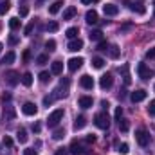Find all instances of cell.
Instances as JSON below:
<instances>
[{
	"instance_id": "cell-1",
	"label": "cell",
	"mask_w": 155,
	"mask_h": 155,
	"mask_svg": "<svg viewBox=\"0 0 155 155\" xmlns=\"http://www.w3.org/2000/svg\"><path fill=\"white\" fill-rule=\"evenodd\" d=\"M61 119H63V110L58 108V110H54L51 116L47 117V126H49V128H56V126L60 124Z\"/></svg>"
},
{
	"instance_id": "cell-7",
	"label": "cell",
	"mask_w": 155,
	"mask_h": 155,
	"mask_svg": "<svg viewBox=\"0 0 155 155\" xmlns=\"http://www.w3.org/2000/svg\"><path fill=\"white\" fill-rule=\"evenodd\" d=\"M22 112H24L25 116H36V112H38V107H36L35 103L27 101V103H24V107H22Z\"/></svg>"
},
{
	"instance_id": "cell-45",
	"label": "cell",
	"mask_w": 155,
	"mask_h": 155,
	"mask_svg": "<svg viewBox=\"0 0 155 155\" xmlns=\"http://www.w3.org/2000/svg\"><path fill=\"white\" fill-rule=\"evenodd\" d=\"M52 101H54V97H52V96H47V97H43V105H45V107L52 105Z\"/></svg>"
},
{
	"instance_id": "cell-54",
	"label": "cell",
	"mask_w": 155,
	"mask_h": 155,
	"mask_svg": "<svg viewBox=\"0 0 155 155\" xmlns=\"http://www.w3.org/2000/svg\"><path fill=\"white\" fill-rule=\"evenodd\" d=\"M101 107H103L105 110H108V107H110V103H108V101H101Z\"/></svg>"
},
{
	"instance_id": "cell-17",
	"label": "cell",
	"mask_w": 155,
	"mask_h": 155,
	"mask_svg": "<svg viewBox=\"0 0 155 155\" xmlns=\"http://www.w3.org/2000/svg\"><path fill=\"white\" fill-rule=\"evenodd\" d=\"M87 126V117L85 116H78L76 119H74V130H81V128H85Z\"/></svg>"
},
{
	"instance_id": "cell-28",
	"label": "cell",
	"mask_w": 155,
	"mask_h": 155,
	"mask_svg": "<svg viewBox=\"0 0 155 155\" xmlns=\"http://www.w3.org/2000/svg\"><path fill=\"white\" fill-rule=\"evenodd\" d=\"M22 83H24L25 87H31V85H33V74H31V72H25V74L22 76Z\"/></svg>"
},
{
	"instance_id": "cell-5",
	"label": "cell",
	"mask_w": 155,
	"mask_h": 155,
	"mask_svg": "<svg viewBox=\"0 0 155 155\" xmlns=\"http://www.w3.org/2000/svg\"><path fill=\"white\" fill-rule=\"evenodd\" d=\"M18 81H20V76H18L16 71H7V72H5V83H7L9 87L18 85Z\"/></svg>"
},
{
	"instance_id": "cell-35",
	"label": "cell",
	"mask_w": 155,
	"mask_h": 155,
	"mask_svg": "<svg viewBox=\"0 0 155 155\" xmlns=\"http://www.w3.org/2000/svg\"><path fill=\"white\" fill-rule=\"evenodd\" d=\"M40 81H41V83H47V81H49V79H51V72H45V71H43V72H40Z\"/></svg>"
},
{
	"instance_id": "cell-9",
	"label": "cell",
	"mask_w": 155,
	"mask_h": 155,
	"mask_svg": "<svg viewBox=\"0 0 155 155\" xmlns=\"http://www.w3.org/2000/svg\"><path fill=\"white\" fill-rule=\"evenodd\" d=\"M79 85H81L83 88H87V90H92V88H94V78L88 76V74H85V76H81V79H79Z\"/></svg>"
},
{
	"instance_id": "cell-19",
	"label": "cell",
	"mask_w": 155,
	"mask_h": 155,
	"mask_svg": "<svg viewBox=\"0 0 155 155\" xmlns=\"http://www.w3.org/2000/svg\"><path fill=\"white\" fill-rule=\"evenodd\" d=\"M4 117H5V121H13V119L16 117L15 108H13V107H5V108H4Z\"/></svg>"
},
{
	"instance_id": "cell-26",
	"label": "cell",
	"mask_w": 155,
	"mask_h": 155,
	"mask_svg": "<svg viewBox=\"0 0 155 155\" xmlns=\"http://www.w3.org/2000/svg\"><path fill=\"white\" fill-rule=\"evenodd\" d=\"M119 130L121 132H128L130 130V121L128 119H119Z\"/></svg>"
},
{
	"instance_id": "cell-13",
	"label": "cell",
	"mask_w": 155,
	"mask_h": 155,
	"mask_svg": "<svg viewBox=\"0 0 155 155\" xmlns=\"http://www.w3.org/2000/svg\"><path fill=\"white\" fill-rule=\"evenodd\" d=\"M103 11H105L107 16H116L117 13H119V7H117L116 4H107V5H103Z\"/></svg>"
},
{
	"instance_id": "cell-55",
	"label": "cell",
	"mask_w": 155,
	"mask_h": 155,
	"mask_svg": "<svg viewBox=\"0 0 155 155\" xmlns=\"http://www.w3.org/2000/svg\"><path fill=\"white\" fill-rule=\"evenodd\" d=\"M81 2H83V4H92L94 0H81Z\"/></svg>"
},
{
	"instance_id": "cell-12",
	"label": "cell",
	"mask_w": 155,
	"mask_h": 155,
	"mask_svg": "<svg viewBox=\"0 0 155 155\" xmlns=\"http://www.w3.org/2000/svg\"><path fill=\"white\" fill-rule=\"evenodd\" d=\"M130 99L134 101V103H141V101H144L146 99V90H135V92H132V96H130Z\"/></svg>"
},
{
	"instance_id": "cell-46",
	"label": "cell",
	"mask_w": 155,
	"mask_h": 155,
	"mask_svg": "<svg viewBox=\"0 0 155 155\" xmlns=\"http://www.w3.org/2000/svg\"><path fill=\"white\" fill-rule=\"evenodd\" d=\"M114 116H116L117 121L121 119V116H123V107H117V108H116V112H114Z\"/></svg>"
},
{
	"instance_id": "cell-16",
	"label": "cell",
	"mask_w": 155,
	"mask_h": 155,
	"mask_svg": "<svg viewBox=\"0 0 155 155\" xmlns=\"http://www.w3.org/2000/svg\"><path fill=\"white\" fill-rule=\"evenodd\" d=\"M83 49V41L79 38H76V40H71V43H69V51L71 52H78V51H81Z\"/></svg>"
},
{
	"instance_id": "cell-2",
	"label": "cell",
	"mask_w": 155,
	"mask_h": 155,
	"mask_svg": "<svg viewBox=\"0 0 155 155\" xmlns=\"http://www.w3.org/2000/svg\"><path fill=\"white\" fill-rule=\"evenodd\" d=\"M94 124L97 126V128H101V130H108V126H110V119H108V116L107 114H96V117H94Z\"/></svg>"
},
{
	"instance_id": "cell-23",
	"label": "cell",
	"mask_w": 155,
	"mask_h": 155,
	"mask_svg": "<svg viewBox=\"0 0 155 155\" xmlns=\"http://www.w3.org/2000/svg\"><path fill=\"white\" fill-rule=\"evenodd\" d=\"M65 35H67V38H71V40H76V38H78V35H79V29H78V27H69Z\"/></svg>"
},
{
	"instance_id": "cell-14",
	"label": "cell",
	"mask_w": 155,
	"mask_h": 155,
	"mask_svg": "<svg viewBox=\"0 0 155 155\" xmlns=\"http://www.w3.org/2000/svg\"><path fill=\"white\" fill-rule=\"evenodd\" d=\"M85 22H87L88 25H94V24H97V13H96L94 9L87 11V15H85Z\"/></svg>"
},
{
	"instance_id": "cell-31",
	"label": "cell",
	"mask_w": 155,
	"mask_h": 155,
	"mask_svg": "<svg viewBox=\"0 0 155 155\" xmlns=\"http://www.w3.org/2000/svg\"><path fill=\"white\" fill-rule=\"evenodd\" d=\"M103 65H105L103 58H92V67L94 69H103Z\"/></svg>"
},
{
	"instance_id": "cell-52",
	"label": "cell",
	"mask_w": 155,
	"mask_h": 155,
	"mask_svg": "<svg viewBox=\"0 0 155 155\" xmlns=\"http://www.w3.org/2000/svg\"><path fill=\"white\" fill-rule=\"evenodd\" d=\"M146 58H155V47H153V49H150V51L146 52Z\"/></svg>"
},
{
	"instance_id": "cell-50",
	"label": "cell",
	"mask_w": 155,
	"mask_h": 155,
	"mask_svg": "<svg viewBox=\"0 0 155 155\" xmlns=\"http://www.w3.org/2000/svg\"><path fill=\"white\" fill-rule=\"evenodd\" d=\"M54 155H67V148H58Z\"/></svg>"
},
{
	"instance_id": "cell-41",
	"label": "cell",
	"mask_w": 155,
	"mask_h": 155,
	"mask_svg": "<svg viewBox=\"0 0 155 155\" xmlns=\"http://www.w3.org/2000/svg\"><path fill=\"white\" fill-rule=\"evenodd\" d=\"M148 114L152 117H155V99H152L150 101V107H148Z\"/></svg>"
},
{
	"instance_id": "cell-24",
	"label": "cell",
	"mask_w": 155,
	"mask_h": 155,
	"mask_svg": "<svg viewBox=\"0 0 155 155\" xmlns=\"http://www.w3.org/2000/svg\"><path fill=\"white\" fill-rule=\"evenodd\" d=\"M15 58H16V54L13 52V51H9L5 56H4V60H2V63H5V65H9V63H13L15 61Z\"/></svg>"
},
{
	"instance_id": "cell-27",
	"label": "cell",
	"mask_w": 155,
	"mask_h": 155,
	"mask_svg": "<svg viewBox=\"0 0 155 155\" xmlns=\"http://www.w3.org/2000/svg\"><path fill=\"white\" fill-rule=\"evenodd\" d=\"M63 137H65V130H63V128L54 130V134H52V139H54V141H61Z\"/></svg>"
},
{
	"instance_id": "cell-20",
	"label": "cell",
	"mask_w": 155,
	"mask_h": 155,
	"mask_svg": "<svg viewBox=\"0 0 155 155\" xmlns=\"http://www.w3.org/2000/svg\"><path fill=\"white\" fill-rule=\"evenodd\" d=\"M76 13H78L76 7H72V5H71V7H67V9L63 11V20H71L72 16H76Z\"/></svg>"
},
{
	"instance_id": "cell-43",
	"label": "cell",
	"mask_w": 155,
	"mask_h": 155,
	"mask_svg": "<svg viewBox=\"0 0 155 155\" xmlns=\"http://www.w3.org/2000/svg\"><path fill=\"white\" fill-rule=\"evenodd\" d=\"M7 43H9V45H16V43H18V36H15V35H9Z\"/></svg>"
},
{
	"instance_id": "cell-18",
	"label": "cell",
	"mask_w": 155,
	"mask_h": 155,
	"mask_svg": "<svg viewBox=\"0 0 155 155\" xmlns=\"http://www.w3.org/2000/svg\"><path fill=\"white\" fill-rule=\"evenodd\" d=\"M63 72V63L61 61H52L51 65V74H61Z\"/></svg>"
},
{
	"instance_id": "cell-3",
	"label": "cell",
	"mask_w": 155,
	"mask_h": 155,
	"mask_svg": "<svg viewBox=\"0 0 155 155\" xmlns=\"http://www.w3.org/2000/svg\"><path fill=\"white\" fill-rule=\"evenodd\" d=\"M69 150H71L72 155H88V150L83 148L81 143H78V141H72V143H71V148H69Z\"/></svg>"
},
{
	"instance_id": "cell-36",
	"label": "cell",
	"mask_w": 155,
	"mask_h": 155,
	"mask_svg": "<svg viewBox=\"0 0 155 155\" xmlns=\"http://www.w3.org/2000/svg\"><path fill=\"white\" fill-rule=\"evenodd\" d=\"M36 61H38V65H45L49 61V56L47 54H40L38 58H36Z\"/></svg>"
},
{
	"instance_id": "cell-40",
	"label": "cell",
	"mask_w": 155,
	"mask_h": 155,
	"mask_svg": "<svg viewBox=\"0 0 155 155\" xmlns=\"http://www.w3.org/2000/svg\"><path fill=\"white\" fill-rule=\"evenodd\" d=\"M123 72H124V85H130V76H128V65H123Z\"/></svg>"
},
{
	"instance_id": "cell-22",
	"label": "cell",
	"mask_w": 155,
	"mask_h": 155,
	"mask_svg": "<svg viewBox=\"0 0 155 155\" xmlns=\"http://www.w3.org/2000/svg\"><path fill=\"white\" fill-rule=\"evenodd\" d=\"M61 5H63V2H61V0H58V2H54V4H51L49 13H51V15H56V13L61 9Z\"/></svg>"
},
{
	"instance_id": "cell-4",
	"label": "cell",
	"mask_w": 155,
	"mask_h": 155,
	"mask_svg": "<svg viewBox=\"0 0 155 155\" xmlns=\"http://www.w3.org/2000/svg\"><path fill=\"white\" fill-rule=\"evenodd\" d=\"M135 141H137L141 146H146V144L150 143V135H148V132H146V130H137V132H135Z\"/></svg>"
},
{
	"instance_id": "cell-32",
	"label": "cell",
	"mask_w": 155,
	"mask_h": 155,
	"mask_svg": "<svg viewBox=\"0 0 155 155\" xmlns=\"http://www.w3.org/2000/svg\"><path fill=\"white\" fill-rule=\"evenodd\" d=\"M58 29H60V24H58V22H54V20H52V22H49V24H47V31L56 33Z\"/></svg>"
},
{
	"instance_id": "cell-47",
	"label": "cell",
	"mask_w": 155,
	"mask_h": 155,
	"mask_svg": "<svg viewBox=\"0 0 155 155\" xmlns=\"http://www.w3.org/2000/svg\"><path fill=\"white\" fill-rule=\"evenodd\" d=\"M85 143H88V144H90V143H96V135H94V134L87 135V137H85Z\"/></svg>"
},
{
	"instance_id": "cell-29",
	"label": "cell",
	"mask_w": 155,
	"mask_h": 155,
	"mask_svg": "<svg viewBox=\"0 0 155 155\" xmlns=\"http://www.w3.org/2000/svg\"><path fill=\"white\" fill-rule=\"evenodd\" d=\"M90 40H92V41H101V40H103V33H101L99 29L92 31V33H90Z\"/></svg>"
},
{
	"instance_id": "cell-53",
	"label": "cell",
	"mask_w": 155,
	"mask_h": 155,
	"mask_svg": "<svg viewBox=\"0 0 155 155\" xmlns=\"http://www.w3.org/2000/svg\"><path fill=\"white\" fill-rule=\"evenodd\" d=\"M11 99V94H2V101L5 103V101H9Z\"/></svg>"
},
{
	"instance_id": "cell-8",
	"label": "cell",
	"mask_w": 155,
	"mask_h": 155,
	"mask_svg": "<svg viewBox=\"0 0 155 155\" xmlns=\"http://www.w3.org/2000/svg\"><path fill=\"white\" fill-rule=\"evenodd\" d=\"M112 85H114V78H112V74H105V76H101V79H99V87H101L103 90H108Z\"/></svg>"
},
{
	"instance_id": "cell-11",
	"label": "cell",
	"mask_w": 155,
	"mask_h": 155,
	"mask_svg": "<svg viewBox=\"0 0 155 155\" xmlns=\"http://www.w3.org/2000/svg\"><path fill=\"white\" fill-rule=\"evenodd\" d=\"M126 4H128L130 11H134V13H137V15H144V13H146V7L141 5V4H135V2H130V0H126Z\"/></svg>"
},
{
	"instance_id": "cell-21",
	"label": "cell",
	"mask_w": 155,
	"mask_h": 155,
	"mask_svg": "<svg viewBox=\"0 0 155 155\" xmlns=\"http://www.w3.org/2000/svg\"><path fill=\"white\" fill-rule=\"evenodd\" d=\"M16 139H18V143H27V139H29V135H27V132L24 130V128H20L18 132H16Z\"/></svg>"
},
{
	"instance_id": "cell-30",
	"label": "cell",
	"mask_w": 155,
	"mask_h": 155,
	"mask_svg": "<svg viewBox=\"0 0 155 155\" xmlns=\"http://www.w3.org/2000/svg\"><path fill=\"white\" fill-rule=\"evenodd\" d=\"M119 52H121V51H119L117 45H110V47H108V54H110V58H114V60L119 58Z\"/></svg>"
},
{
	"instance_id": "cell-48",
	"label": "cell",
	"mask_w": 155,
	"mask_h": 155,
	"mask_svg": "<svg viewBox=\"0 0 155 155\" xmlns=\"http://www.w3.org/2000/svg\"><path fill=\"white\" fill-rule=\"evenodd\" d=\"M24 155H38V153H36V150H33V148H27V150H24Z\"/></svg>"
},
{
	"instance_id": "cell-10",
	"label": "cell",
	"mask_w": 155,
	"mask_h": 155,
	"mask_svg": "<svg viewBox=\"0 0 155 155\" xmlns=\"http://www.w3.org/2000/svg\"><path fill=\"white\" fill-rule=\"evenodd\" d=\"M81 65H83V58H71L69 63H67L71 72H76L78 69H81Z\"/></svg>"
},
{
	"instance_id": "cell-34",
	"label": "cell",
	"mask_w": 155,
	"mask_h": 155,
	"mask_svg": "<svg viewBox=\"0 0 155 155\" xmlns=\"http://www.w3.org/2000/svg\"><path fill=\"white\" fill-rule=\"evenodd\" d=\"M45 49H47L49 52L56 51V41H54V40H47V41H45Z\"/></svg>"
},
{
	"instance_id": "cell-39",
	"label": "cell",
	"mask_w": 155,
	"mask_h": 155,
	"mask_svg": "<svg viewBox=\"0 0 155 155\" xmlns=\"http://www.w3.org/2000/svg\"><path fill=\"white\" fill-rule=\"evenodd\" d=\"M108 47H110V45H108L105 40H101V41L97 43V51H108Z\"/></svg>"
},
{
	"instance_id": "cell-33",
	"label": "cell",
	"mask_w": 155,
	"mask_h": 155,
	"mask_svg": "<svg viewBox=\"0 0 155 155\" xmlns=\"http://www.w3.org/2000/svg\"><path fill=\"white\" fill-rule=\"evenodd\" d=\"M11 9V4L5 0V2H0V15H5L7 11Z\"/></svg>"
},
{
	"instance_id": "cell-49",
	"label": "cell",
	"mask_w": 155,
	"mask_h": 155,
	"mask_svg": "<svg viewBox=\"0 0 155 155\" xmlns=\"http://www.w3.org/2000/svg\"><path fill=\"white\" fill-rule=\"evenodd\" d=\"M29 58H31V52H29V49H25L24 51V61H29Z\"/></svg>"
},
{
	"instance_id": "cell-42",
	"label": "cell",
	"mask_w": 155,
	"mask_h": 155,
	"mask_svg": "<svg viewBox=\"0 0 155 155\" xmlns=\"http://www.w3.org/2000/svg\"><path fill=\"white\" fill-rule=\"evenodd\" d=\"M2 143H4V146H7V148L13 146V139H11L9 135H4V141H2Z\"/></svg>"
},
{
	"instance_id": "cell-44",
	"label": "cell",
	"mask_w": 155,
	"mask_h": 155,
	"mask_svg": "<svg viewBox=\"0 0 155 155\" xmlns=\"http://www.w3.org/2000/svg\"><path fill=\"white\" fill-rule=\"evenodd\" d=\"M29 15V7L27 5H22L20 7V16H27Z\"/></svg>"
},
{
	"instance_id": "cell-25",
	"label": "cell",
	"mask_w": 155,
	"mask_h": 155,
	"mask_svg": "<svg viewBox=\"0 0 155 155\" xmlns=\"http://www.w3.org/2000/svg\"><path fill=\"white\" fill-rule=\"evenodd\" d=\"M9 27H11L13 31H16V29H20V27H22V22L15 16V18H11V20H9Z\"/></svg>"
},
{
	"instance_id": "cell-6",
	"label": "cell",
	"mask_w": 155,
	"mask_h": 155,
	"mask_svg": "<svg viewBox=\"0 0 155 155\" xmlns=\"http://www.w3.org/2000/svg\"><path fill=\"white\" fill-rule=\"evenodd\" d=\"M137 74H139L141 79H150V78H152V71L148 69L146 63H139V65H137Z\"/></svg>"
},
{
	"instance_id": "cell-56",
	"label": "cell",
	"mask_w": 155,
	"mask_h": 155,
	"mask_svg": "<svg viewBox=\"0 0 155 155\" xmlns=\"http://www.w3.org/2000/svg\"><path fill=\"white\" fill-rule=\"evenodd\" d=\"M2 49H4V45H2V43H0V52H2Z\"/></svg>"
},
{
	"instance_id": "cell-15",
	"label": "cell",
	"mask_w": 155,
	"mask_h": 155,
	"mask_svg": "<svg viewBox=\"0 0 155 155\" xmlns=\"http://www.w3.org/2000/svg\"><path fill=\"white\" fill-rule=\"evenodd\" d=\"M78 105H79L81 108H90V107L94 105V101H92L90 96H81V97L78 99Z\"/></svg>"
},
{
	"instance_id": "cell-38",
	"label": "cell",
	"mask_w": 155,
	"mask_h": 155,
	"mask_svg": "<svg viewBox=\"0 0 155 155\" xmlns=\"http://www.w3.org/2000/svg\"><path fill=\"white\" fill-rule=\"evenodd\" d=\"M119 153H123V155H126L128 152H130V148H128V144L126 143H123V144H119V150H117Z\"/></svg>"
},
{
	"instance_id": "cell-51",
	"label": "cell",
	"mask_w": 155,
	"mask_h": 155,
	"mask_svg": "<svg viewBox=\"0 0 155 155\" xmlns=\"http://www.w3.org/2000/svg\"><path fill=\"white\" fill-rule=\"evenodd\" d=\"M33 130H35L36 134H40V130H41V126H40V123H33Z\"/></svg>"
},
{
	"instance_id": "cell-57",
	"label": "cell",
	"mask_w": 155,
	"mask_h": 155,
	"mask_svg": "<svg viewBox=\"0 0 155 155\" xmlns=\"http://www.w3.org/2000/svg\"><path fill=\"white\" fill-rule=\"evenodd\" d=\"M153 5H155V4H153Z\"/></svg>"
},
{
	"instance_id": "cell-37",
	"label": "cell",
	"mask_w": 155,
	"mask_h": 155,
	"mask_svg": "<svg viewBox=\"0 0 155 155\" xmlns=\"http://www.w3.org/2000/svg\"><path fill=\"white\" fill-rule=\"evenodd\" d=\"M33 29H35V22H31V24H27V25H25V29H24V35H25V36H29V35L33 33Z\"/></svg>"
}]
</instances>
